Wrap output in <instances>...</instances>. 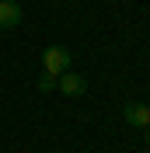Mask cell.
<instances>
[{
	"instance_id": "6da1fadb",
	"label": "cell",
	"mask_w": 150,
	"mask_h": 153,
	"mask_svg": "<svg viewBox=\"0 0 150 153\" xmlns=\"http://www.w3.org/2000/svg\"><path fill=\"white\" fill-rule=\"evenodd\" d=\"M66 70H70V49L66 45H49L46 52H42V73L63 76Z\"/></svg>"
},
{
	"instance_id": "7a4b0ae2",
	"label": "cell",
	"mask_w": 150,
	"mask_h": 153,
	"mask_svg": "<svg viewBox=\"0 0 150 153\" xmlns=\"http://www.w3.org/2000/svg\"><path fill=\"white\" fill-rule=\"evenodd\" d=\"M56 91H59V94H66V97H80V94H87V76L66 70L63 76H56Z\"/></svg>"
},
{
	"instance_id": "3957f363",
	"label": "cell",
	"mask_w": 150,
	"mask_h": 153,
	"mask_svg": "<svg viewBox=\"0 0 150 153\" xmlns=\"http://www.w3.org/2000/svg\"><path fill=\"white\" fill-rule=\"evenodd\" d=\"M122 118L129 125H136V129H147L150 125V105H143V101H129V105L122 108Z\"/></svg>"
},
{
	"instance_id": "277c9868",
	"label": "cell",
	"mask_w": 150,
	"mask_h": 153,
	"mask_svg": "<svg viewBox=\"0 0 150 153\" xmlns=\"http://www.w3.org/2000/svg\"><path fill=\"white\" fill-rule=\"evenodd\" d=\"M21 25V4L18 0H0V28Z\"/></svg>"
},
{
	"instance_id": "5b68a950",
	"label": "cell",
	"mask_w": 150,
	"mask_h": 153,
	"mask_svg": "<svg viewBox=\"0 0 150 153\" xmlns=\"http://www.w3.org/2000/svg\"><path fill=\"white\" fill-rule=\"evenodd\" d=\"M38 91H56V76L42 73V76H38Z\"/></svg>"
},
{
	"instance_id": "8992f818",
	"label": "cell",
	"mask_w": 150,
	"mask_h": 153,
	"mask_svg": "<svg viewBox=\"0 0 150 153\" xmlns=\"http://www.w3.org/2000/svg\"><path fill=\"white\" fill-rule=\"evenodd\" d=\"M147 143H150V125H147Z\"/></svg>"
}]
</instances>
